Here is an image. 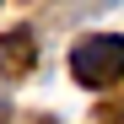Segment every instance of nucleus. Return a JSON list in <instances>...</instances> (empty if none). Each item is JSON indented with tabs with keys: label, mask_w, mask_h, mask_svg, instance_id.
<instances>
[{
	"label": "nucleus",
	"mask_w": 124,
	"mask_h": 124,
	"mask_svg": "<svg viewBox=\"0 0 124 124\" xmlns=\"http://www.w3.org/2000/svg\"><path fill=\"white\" fill-rule=\"evenodd\" d=\"M70 76H76V86H113V81H124V38L119 32H92V38H81V43L70 49Z\"/></svg>",
	"instance_id": "1"
},
{
	"label": "nucleus",
	"mask_w": 124,
	"mask_h": 124,
	"mask_svg": "<svg viewBox=\"0 0 124 124\" xmlns=\"http://www.w3.org/2000/svg\"><path fill=\"white\" fill-rule=\"evenodd\" d=\"M32 65H38V38H32V27L0 32V76H6V81H22Z\"/></svg>",
	"instance_id": "2"
},
{
	"label": "nucleus",
	"mask_w": 124,
	"mask_h": 124,
	"mask_svg": "<svg viewBox=\"0 0 124 124\" xmlns=\"http://www.w3.org/2000/svg\"><path fill=\"white\" fill-rule=\"evenodd\" d=\"M22 124H54V119H49V113H32V119H22Z\"/></svg>",
	"instance_id": "3"
},
{
	"label": "nucleus",
	"mask_w": 124,
	"mask_h": 124,
	"mask_svg": "<svg viewBox=\"0 0 124 124\" xmlns=\"http://www.w3.org/2000/svg\"><path fill=\"white\" fill-rule=\"evenodd\" d=\"M108 124H124V102H119V108H113V113H108Z\"/></svg>",
	"instance_id": "4"
}]
</instances>
